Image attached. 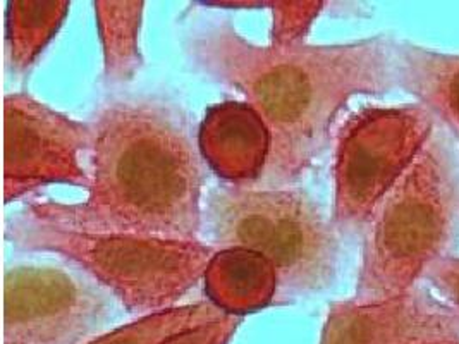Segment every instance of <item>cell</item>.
Instances as JSON below:
<instances>
[{
    "mask_svg": "<svg viewBox=\"0 0 459 344\" xmlns=\"http://www.w3.org/2000/svg\"><path fill=\"white\" fill-rule=\"evenodd\" d=\"M108 314L99 289L59 269L18 265L4 274V343L86 344Z\"/></svg>",
    "mask_w": 459,
    "mask_h": 344,
    "instance_id": "obj_8",
    "label": "cell"
},
{
    "mask_svg": "<svg viewBox=\"0 0 459 344\" xmlns=\"http://www.w3.org/2000/svg\"><path fill=\"white\" fill-rule=\"evenodd\" d=\"M459 214V169L447 142L434 133L367 224L356 303L410 293L438 260Z\"/></svg>",
    "mask_w": 459,
    "mask_h": 344,
    "instance_id": "obj_3",
    "label": "cell"
},
{
    "mask_svg": "<svg viewBox=\"0 0 459 344\" xmlns=\"http://www.w3.org/2000/svg\"><path fill=\"white\" fill-rule=\"evenodd\" d=\"M224 317L228 315L210 301H198L138 317V321L97 336L86 344H160L176 334L222 321Z\"/></svg>",
    "mask_w": 459,
    "mask_h": 344,
    "instance_id": "obj_15",
    "label": "cell"
},
{
    "mask_svg": "<svg viewBox=\"0 0 459 344\" xmlns=\"http://www.w3.org/2000/svg\"><path fill=\"white\" fill-rule=\"evenodd\" d=\"M93 147V126L48 108L28 93L4 97V202L37 188H90L80 153Z\"/></svg>",
    "mask_w": 459,
    "mask_h": 344,
    "instance_id": "obj_7",
    "label": "cell"
},
{
    "mask_svg": "<svg viewBox=\"0 0 459 344\" xmlns=\"http://www.w3.org/2000/svg\"><path fill=\"white\" fill-rule=\"evenodd\" d=\"M215 344H230V341H219V343Z\"/></svg>",
    "mask_w": 459,
    "mask_h": 344,
    "instance_id": "obj_21",
    "label": "cell"
},
{
    "mask_svg": "<svg viewBox=\"0 0 459 344\" xmlns=\"http://www.w3.org/2000/svg\"><path fill=\"white\" fill-rule=\"evenodd\" d=\"M421 344H459V340H447V341H429Z\"/></svg>",
    "mask_w": 459,
    "mask_h": 344,
    "instance_id": "obj_20",
    "label": "cell"
},
{
    "mask_svg": "<svg viewBox=\"0 0 459 344\" xmlns=\"http://www.w3.org/2000/svg\"><path fill=\"white\" fill-rule=\"evenodd\" d=\"M271 129L248 102L226 100L205 112L198 150L222 179L245 186L258 183L271 157Z\"/></svg>",
    "mask_w": 459,
    "mask_h": 344,
    "instance_id": "obj_10",
    "label": "cell"
},
{
    "mask_svg": "<svg viewBox=\"0 0 459 344\" xmlns=\"http://www.w3.org/2000/svg\"><path fill=\"white\" fill-rule=\"evenodd\" d=\"M5 239L22 250L78 263L119 298L127 314L140 317L174 308L204 280L215 254L202 241L84 233L26 214L7 220Z\"/></svg>",
    "mask_w": 459,
    "mask_h": 344,
    "instance_id": "obj_4",
    "label": "cell"
},
{
    "mask_svg": "<svg viewBox=\"0 0 459 344\" xmlns=\"http://www.w3.org/2000/svg\"><path fill=\"white\" fill-rule=\"evenodd\" d=\"M399 88L413 95L459 142V56L399 42Z\"/></svg>",
    "mask_w": 459,
    "mask_h": 344,
    "instance_id": "obj_12",
    "label": "cell"
},
{
    "mask_svg": "<svg viewBox=\"0 0 459 344\" xmlns=\"http://www.w3.org/2000/svg\"><path fill=\"white\" fill-rule=\"evenodd\" d=\"M95 18L104 52V76L108 85L131 82L143 65L140 30L145 13L142 0H99Z\"/></svg>",
    "mask_w": 459,
    "mask_h": 344,
    "instance_id": "obj_13",
    "label": "cell"
},
{
    "mask_svg": "<svg viewBox=\"0 0 459 344\" xmlns=\"http://www.w3.org/2000/svg\"><path fill=\"white\" fill-rule=\"evenodd\" d=\"M434 133L436 119L421 106L353 114L335 134V229L356 233L365 228Z\"/></svg>",
    "mask_w": 459,
    "mask_h": 344,
    "instance_id": "obj_6",
    "label": "cell"
},
{
    "mask_svg": "<svg viewBox=\"0 0 459 344\" xmlns=\"http://www.w3.org/2000/svg\"><path fill=\"white\" fill-rule=\"evenodd\" d=\"M4 344H18V343H4Z\"/></svg>",
    "mask_w": 459,
    "mask_h": 344,
    "instance_id": "obj_22",
    "label": "cell"
},
{
    "mask_svg": "<svg viewBox=\"0 0 459 344\" xmlns=\"http://www.w3.org/2000/svg\"><path fill=\"white\" fill-rule=\"evenodd\" d=\"M207 301L221 312L241 317L273 305L279 288L271 260L250 248H215L204 274Z\"/></svg>",
    "mask_w": 459,
    "mask_h": 344,
    "instance_id": "obj_11",
    "label": "cell"
},
{
    "mask_svg": "<svg viewBox=\"0 0 459 344\" xmlns=\"http://www.w3.org/2000/svg\"><path fill=\"white\" fill-rule=\"evenodd\" d=\"M207 222L219 248H250L271 260L279 278L273 305H290L334 282L337 229L299 188L219 190L210 194Z\"/></svg>",
    "mask_w": 459,
    "mask_h": 344,
    "instance_id": "obj_5",
    "label": "cell"
},
{
    "mask_svg": "<svg viewBox=\"0 0 459 344\" xmlns=\"http://www.w3.org/2000/svg\"><path fill=\"white\" fill-rule=\"evenodd\" d=\"M459 340V310L423 289L389 300L335 301L320 344H421Z\"/></svg>",
    "mask_w": 459,
    "mask_h": 344,
    "instance_id": "obj_9",
    "label": "cell"
},
{
    "mask_svg": "<svg viewBox=\"0 0 459 344\" xmlns=\"http://www.w3.org/2000/svg\"><path fill=\"white\" fill-rule=\"evenodd\" d=\"M325 2H269L272 9V43L275 47H290L305 42V35L322 13Z\"/></svg>",
    "mask_w": 459,
    "mask_h": 344,
    "instance_id": "obj_16",
    "label": "cell"
},
{
    "mask_svg": "<svg viewBox=\"0 0 459 344\" xmlns=\"http://www.w3.org/2000/svg\"><path fill=\"white\" fill-rule=\"evenodd\" d=\"M69 7L67 0H13L7 4L5 59L14 73H24L37 63L61 30Z\"/></svg>",
    "mask_w": 459,
    "mask_h": 344,
    "instance_id": "obj_14",
    "label": "cell"
},
{
    "mask_svg": "<svg viewBox=\"0 0 459 344\" xmlns=\"http://www.w3.org/2000/svg\"><path fill=\"white\" fill-rule=\"evenodd\" d=\"M397 45L377 35L341 45L260 47L230 20L196 22L185 37L193 67L241 93L271 129V157L258 179L267 190L291 185L312 166L353 97L399 88Z\"/></svg>",
    "mask_w": 459,
    "mask_h": 344,
    "instance_id": "obj_1",
    "label": "cell"
},
{
    "mask_svg": "<svg viewBox=\"0 0 459 344\" xmlns=\"http://www.w3.org/2000/svg\"><path fill=\"white\" fill-rule=\"evenodd\" d=\"M241 323L239 317L228 315L222 321L205 323L200 327H195L186 332L176 334L160 344H215L219 341H230L236 334L238 327Z\"/></svg>",
    "mask_w": 459,
    "mask_h": 344,
    "instance_id": "obj_17",
    "label": "cell"
},
{
    "mask_svg": "<svg viewBox=\"0 0 459 344\" xmlns=\"http://www.w3.org/2000/svg\"><path fill=\"white\" fill-rule=\"evenodd\" d=\"M91 126L88 198L24 214L84 233L200 241L204 171L183 110L164 97H117Z\"/></svg>",
    "mask_w": 459,
    "mask_h": 344,
    "instance_id": "obj_2",
    "label": "cell"
},
{
    "mask_svg": "<svg viewBox=\"0 0 459 344\" xmlns=\"http://www.w3.org/2000/svg\"><path fill=\"white\" fill-rule=\"evenodd\" d=\"M202 5L207 7H219V9H260V7H269V2H212L205 0L200 2Z\"/></svg>",
    "mask_w": 459,
    "mask_h": 344,
    "instance_id": "obj_19",
    "label": "cell"
},
{
    "mask_svg": "<svg viewBox=\"0 0 459 344\" xmlns=\"http://www.w3.org/2000/svg\"><path fill=\"white\" fill-rule=\"evenodd\" d=\"M425 278L437 288L447 303L459 310V258H438L427 269Z\"/></svg>",
    "mask_w": 459,
    "mask_h": 344,
    "instance_id": "obj_18",
    "label": "cell"
}]
</instances>
